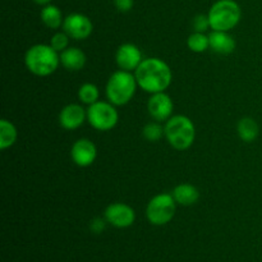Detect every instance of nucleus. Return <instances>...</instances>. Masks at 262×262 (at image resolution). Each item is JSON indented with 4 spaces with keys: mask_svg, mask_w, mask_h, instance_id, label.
I'll use <instances>...</instances> for the list:
<instances>
[{
    "mask_svg": "<svg viewBox=\"0 0 262 262\" xmlns=\"http://www.w3.org/2000/svg\"><path fill=\"white\" fill-rule=\"evenodd\" d=\"M187 46L191 51L197 54L205 53L207 49H210V38L209 35L202 32H193L187 38Z\"/></svg>",
    "mask_w": 262,
    "mask_h": 262,
    "instance_id": "21",
    "label": "nucleus"
},
{
    "mask_svg": "<svg viewBox=\"0 0 262 262\" xmlns=\"http://www.w3.org/2000/svg\"><path fill=\"white\" fill-rule=\"evenodd\" d=\"M87 122L100 132H107L115 128L119 122L117 106L110 101H97L87 107Z\"/></svg>",
    "mask_w": 262,
    "mask_h": 262,
    "instance_id": "7",
    "label": "nucleus"
},
{
    "mask_svg": "<svg viewBox=\"0 0 262 262\" xmlns=\"http://www.w3.org/2000/svg\"><path fill=\"white\" fill-rule=\"evenodd\" d=\"M237 132L243 142L251 143L256 141V138L260 135V125L253 118L245 117L238 122Z\"/></svg>",
    "mask_w": 262,
    "mask_h": 262,
    "instance_id": "17",
    "label": "nucleus"
},
{
    "mask_svg": "<svg viewBox=\"0 0 262 262\" xmlns=\"http://www.w3.org/2000/svg\"><path fill=\"white\" fill-rule=\"evenodd\" d=\"M86 61V54L76 46H69L60 53V64L69 72H78L83 69Z\"/></svg>",
    "mask_w": 262,
    "mask_h": 262,
    "instance_id": "15",
    "label": "nucleus"
},
{
    "mask_svg": "<svg viewBox=\"0 0 262 262\" xmlns=\"http://www.w3.org/2000/svg\"><path fill=\"white\" fill-rule=\"evenodd\" d=\"M165 138L169 145L178 151L192 147L196 140V127L188 117L182 114L173 115L165 122Z\"/></svg>",
    "mask_w": 262,
    "mask_h": 262,
    "instance_id": "4",
    "label": "nucleus"
},
{
    "mask_svg": "<svg viewBox=\"0 0 262 262\" xmlns=\"http://www.w3.org/2000/svg\"><path fill=\"white\" fill-rule=\"evenodd\" d=\"M87 120V109L81 104H68L59 113V124L67 130L78 129Z\"/></svg>",
    "mask_w": 262,
    "mask_h": 262,
    "instance_id": "13",
    "label": "nucleus"
},
{
    "mask_svg": "<svg viewBox=\"0 0 262 262\" xmlns=\"http://www.w3.org/2000/svg\"><path fill=\"white\" fill-rule=\"evenodd\" d=\"M192 26H193L194 32L206 33L207 31L211 28L209 15H207V14H197L196 17L193 18V20H192Z\"/></svg>",
    "mask_w": 262,
    "mask_h": 262,
    "instance_id": "24",
    "label": "nucleus"
},
{
    "mask_svg": "<svg viewBox=\"0 0 262 262\" xmlns=\"http://www.w3.org/2000/svg\"><path fill=\"white\" fill-rule=\"evenodd\" d=\"M40 18L48 28H50V30H59L60 27H63L64 18L66 17H63V13H61V10L56 5L48 4L41 9Z\"/></svg>",
    "mask_w": 262,
    "mask_h": 262,
    "instance_id": "18",
    "label": "nucleus"
},
{
    "mask_svg": "<svg viewBox=\"0 0 262 262\" xmlns=\"http://www.w3.org/2000/svg\"><path fill=\"white\" fill-rule=\"evenodd\" d=\"M18 138V130L10 120H0V148L3 151L12 147Z\"/></svg>",
    "mask_w": 262,
    "mask_h": 262,
    "instance_id": "19",
    "label": "nucleus"
},
{
    "mask_svg": "<svg viewBox=\"0 0 262 262\" xmlns=\"http://www.w3.org/2000/svg\"><path fill=\"white\" fill-rule=\"evenodd\" d=\"M69 36L67 35L66 32H56L54 33L53 37L50 40V46L54 49L55 51H58L59 54L61 51H64L66 49L69 48Z\"/></svg>",
    "mask_w": 262,
    "mask_h": 262,
    "instance_id": "23",
    "label": "nucleus"
},
{
    "mask_svg": "<svg viewBox=\"0 0 262 262\" xmlns=\"http://www.w3.org/2000/svg\"><path fill=\"white\" fill-rule=\"evenodd\" d=\"M140 89L148 94L164 92L173 81V72L160 58H146L135 72Z\"/></svg>",
    "mask_w": 262,
    "mask_h": 262,
    "instance_id": "1",
    "label": "nucleus"
},
{
    "mask_svg": "<svg viewBox=\"0 0 262 262\" xmlns=\"http://www.w3.org/2000/svg\"><path fill=\"white\" fill-rule=\"evenodd\" d=\"M100 90L95 83L87 82L78 89V100L84 105H92L99 101Z\"/></svg>",
    "mask_w": 262,
    "mask_h": 262,
    "instance_id": "20",
    "label": "nucleus"
},
{
    "mask_svg": "<svg viewBox=\"0 0 262 262\" xmlns=\"http://www.w3.org/2000/svg\"><path fill=\"white\" fill-rule=\"evenodd\" d=\"M104 217L107 224L118 229H125L135 224L136 211L132 206L124 202H113L105 209Z\"/></svg>",
    "mask_w": 262,
    "mask_h": 262,
    "instance_id": "8",
    "label": "nucleus"
},
{
    "mask_svg": "<svg viewBox=\"0 0 262 262\" xmlns=\"http://www.w3.org/2000/svg\"><path fill=\"white\" fill-rule=\"evenodd\" d=\"M171 194L177 204L181 206H192V205L197 204L200 200L199 188L189 183H181L174 187Z\"/></svg>",
    "mask_w": 262,
    "mask_h": 262,
    "instance_id": "16",
    "label": "nucleus"
},
{
    "mask_svg": "<svg viewBox=\"0 0 262 262\" xmlns=\"http://www.w3.org/2000/svg\"><path fill=\"white\" fill-rule=\"evenodd\" d=\"M207 15L212 31L229 32L241 22L242 9L235 0H217L211 5Z\"/></svg>",
    "mask_w": 262,
    "mask_h": 262,
    "instance_id": "5",
    "label": "nucleus"
},
{
    "mask_svg": "<svg viewBox=\"0 0 262 262\" xmlns=\"http://www.w3.org/2000/svg\"><path fill=\"white\" fill-rule=\"evenodd\" d=\"M63 31L71 38L77 41L86 40L92 35L94 25L92 20L82 13H71L64 18Z\"/></svg>",
    "mask_w": 262,
    "mask_h": 262,
    "instance_id": "9",
    "label": "nucleus"
},
{
    "mask_svg": "<svg viewBox=\"0 0 262 262\" xmlns=\"http://www.w3.org/2000/svg\"><path fill=\"white\" fill-rule=\"evenodd\" d=\"M35 4L37 5H41V7H45V5L48 4H51V0H32Z\"/></svg>",
    "mask_w": 262,
    "mask_h": 262,
    "instance_id": "27",
    "label": "nucleus"
},
{
    "mask_svg": "<svg viewBox=\"0 0 262 262\" xmlns=\"http://www.w3.org/2000/svg\"><path fill=\"white\" fill-rule=\"evenodd\" d=\"M177 202L171 193H159L148 201L146 207V217L155 227H163L170 223L176 216Z\"/></svg>",
    "mask_w": 262,
    "mask_h": 262,
    "instance_id": "6",
    "label": "nucleus"
},
{
    "mask_svg": "<svg viewBox=\"0 0 262 262\" xmlns=\"http://www.w3.org/2000/svg\"><path fill=\"white\" fill-rule=\"evenodd\" d=\"M72 161L79 168H89L97 158V147L89 138H79L72 145Z\"/></svg>",
    "mask_w": 262,
    "mask_h": 262,
    "instance_id": "12",
    "label": "nucleus"
},
{
    "mask_svg": "<svg viewBox=\"0 0 262 262\" xmlns=\"http://www.w3.org/2000/svg\"><path fill=\"white\" fill-rule=\"evenodd\" d=\"M106 219L105 217H95L90 222V230H91L94 234H101L102 232L106 228Z\"/></svg>",
    "mask_w": 262,
    "mask_h": 262,
    "instance_id": "25",
    "label": "nucleus"
},
{
    "mask_svg": "<svg viewBox=\"0 0 262 262\" xmlns=\"http://www.w3.org/2000/svg\"><path fill=\"white\" fill-rule=\"evenodd\" d=\"M115 61H117V66L119 69L135 73L136 69L143 61L142 51L135 43H122L115 53Z\"/></svg>",
    "mask_w": 262,
    "mask_h": 262,
    "instance_id": "11",
    "label": "nucleus"
},
{
    "mask_svg": "<svg viewBox=\"0 0 262 262\" xmlns=\"http://www.w3.org/2000/svg\"><path fill=\"white\" fill-rule=\"evenodd\" d=\"M142 136L148 142H159L161 138L165 137V125L158 120H152L143 127Z\"/></svg>",
    "mask_w": 262,
    "mask_h": 262,
    "instance_id": "22",
    "label": "nucleus"
},
{
    "mask_svg": "<svg viewBox=\"0 0 262 262\" xmlns=\"http://www.w3.org/2000/svg\"><path fill=\"white\" fill-rule=\"evenodd\" d=\"M147 110L154 120H158L161 123L166 122L173 117L174 102L165 91L158 92V94L151 95L150 99H148Z\"/></svg>",
    "mask_w": 262,
    "mask_h": 262,
    "instance_id": "10",
    "label": "nucleus"
},
{
    "mask_svg": "<svg viewBox=\"0 0 262 262\" xmlns=\"http://www.w3.org/2000/svg\"><path fill=\"white\" fill-rule=\"evenodd\" d=\"M210 49L220 55H229L235 50V38L227 31H212L209 35Z\"/></svg>",
    "mask_w": 262,
    "mask_h": 262,
    "instance_id": "14",
    "label": "nucleus"
},
{
    "mask_svg": "<svg viewBox=\"0 0 262 262\" xmlns=\"http://www.w3.org/2000/svg\"><path fill=\"white\" fill-rule=\"evenodd\" d=\"M137 79L133 72L115 71L109 77L105 89L107 101L115 106H124L135 97L137 91Z\"/></svg>",
    "mask_w": 262,
    "mask_h": 262,
    "instance_id": "3",
    "label": "nucleus"
},
{
    "mask_svg": "<svg viewBox=\"0 0 262 262\" xmlns=\"http://www.w3.org/2000/svg\"><path fill=\"white\" fill-rule=\"evenodd\" d=\"M113 2H114L117 10H119L120 13L129 12L135 5V0H113Z\"/></svg>",
    "mask_w": 262,
    "mask_h": 262,
    "instance_id": "26",
    "label": "nucleus"
},
{
    "mask_svg": "<svg viewBox=\"0 0 262 262\" xmlns=\"http://www.w3.org/2000/svg\"><path fill=\"white\" fill-rule=\"evenodd\" d=\"M26 68L37 77H48L55 73L60 66V54L46 43L31 46L25 55Z\"/></svg>",
    "mask_w": 262,
    "mask_h": 262,
    "instance_id": "2",
    "label": "nucleus"
}]
</instances>
